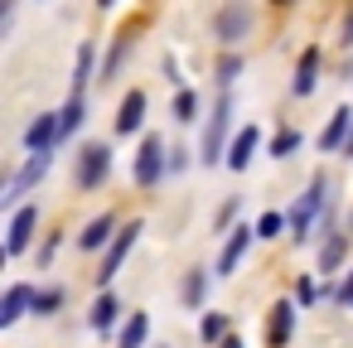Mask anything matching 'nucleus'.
I'll list each match as a JSON object with an SVG mask.
<instances>
[{
    "label": "nucleus",
    "mask_w": 353,
    "mask_h": 348,
    "mask_svg": "<svg viewBox=\"0 0 353 348\" xmlns=\"http://www.w3.org/2000/svg\"><path fill=\"white\" fill-rule=\"evenodd\" d=\"M160 174H165V141L160 136H145L141 141V155H136V184L150 189Z\"/></svg>",
    "instance_id": "nucleus-1"
},
{
    "label": "nucleus",
    "mask_w": 353,
    "mask_h": 348,
    "mask_svg": "<svg viewBox=\"0 0 353 348\" xmlns=\"http://www.w3.org/2000/svg\"><path fill=\"white\" fill-rule=\"evenodd\" d=\"M44 174H49V150H34V155H30V165H25V170L10 179V189H6V208H15V203H20V198H25Z\"/></svg>",
    "instance_id": "nucleus-2"
},
{
    "label": "nucleus",
    "mask_w": 353,
    "mask_h": 348,
    "mask_svg": "<svg viewBox=\"0 0 353 348\" xmlns=\"http://www.w3.org/2000/svg\"><path fill=\"white\" fill-rule=\"evenodd\" d=\"M228 112H232V102H228V92H223V97H218V107H213L208 136H203V165H218V160H228V155H223V131H228Z\"/></svg>",
    "instance_id": "nucleus-3"
},
{
    "label": "nucleus",
    "mask_w": 353,
    "mask_h": 348,
    "mask_svg": "<svg viewBox=\"0 0 353 348\" xmlns=\"http://www.w3.org/2000/svg\"><path fill=\"white\" fill-rule=\"evenodd\" d=\"M319 208H324V179H314L310 194H300V203H295V213H290V232H295V237H310V223L319 218Z\"/></svg>",
    "instance_id": "nucleus-4"
},
{
    "label": "nucleus",
    "mask_w": 353,
    "mask_h": 348,
    "mask_svg": "<svg viewBox=\"0 0 353 348\" xmlns=\"http://www.w3.org/2000/svg\"><path fill=\"white\" fill-rule=\"evenodd\" d=\"M107 165H112V150L107 145H88L83 150V165H78V184L83 189H97L102 174H107Z\"/></svg>",
    "instance_id": "nucleus-5"
},
{
    "label": "nucleus",
    "mask_w": 353,
    "mask_h": 348,
    "mask_svg": "<svg viewBox=\"0 0 353 348\" xmlns=\"http://www.w3.org/2000/svg\"><path fill=\"white\" fill-rule=\"evenodd\" d=\"M136 237H141V223H131V227H121V237H117V242L107 247V261H102V271H97V280H102V285H107V280L117 276V266L126 261V252H131V242H136Z\"/></svg>",
    "instance_id": "nucleus-6"
},
{
    "label": "nucleus",
    "mask_w": 353,
    "mask_h": 348,
    "mask_svg": "<svg viewBox=\"0 0 353 348\" xmlns=\"http://www.w3.org/2000/svg\"><path fill=\"white\" fill-rule=\"evenodd\" d=\"M34 223H39V208H20V213L10 218V237H6V252H10V256L30 247V237H34Z\"/></svg>",
    "instance_id": "nucleus-7"
},
{
    "label": "nucleus",
    "mask_w": 353,
    "mask_h": 348,
    "mask_svg": "<svg viewBox=\"0 0 353 348\" xmlns=\"http://www.w3.org/2000/svg\"><path fill=\"white\" fill-rule=\"evenodd\" d=\"M247 30H252V10L247 6H228L218 15V39H242Z\"/></svg>",
    "instance_id": "nucleus-8"
},
{
    "label": "nucleus",
    "mask_w": 353,
    "mask_h": 348,
    "mask_svg": "<svg viewBox=\"0 0 353 348\" xmlns=\"http://www.w3.org/2000/svg\"><path fill=\"white\" fill-rule=\"evenodd\" d=\"M141 121H145V92H126L121 116H117V131H121V136H131V131H141Z\"/></svg>",
    "instance_id": "nucleus-9"
},
{
    "label": "nucleus",
    "mask_w": 353,
    "mask_h": 348,
    "mask_svg": "<svg viewBox=\"0 0 353 348\" xmlns=\"http://www.w3.org/2000/svg\"><path fill=\"white\" fill-rule=\"evenodd\" d=\"M256 141H261V131H256V126H242V131H237V141H232V150H228V165H232V170H247V165H252Z\"/></svg>",
    "instance_id": "nucleus-10"
},
{
    "label": "nucleus",
    "mask_w": 353,
    "mask_h": 348,
    "mask_svg": "<svg viewBox=\"0 0 353 348\" xmlns=\"http://www.w3.org/2000/svg\"><path fill=\"white\" fill-rule=\"evenodd\" d=\"M348 131H353V112H348V107H339V112H334V121L324 126L319 145H324V150H339V145L348 141Z\"/></svg>",
    "instance_id": "nucleus-11"
},
{
    "label": "nucleus",
    "mask_w": 353,
    "mask_h": 348,
    "mask_svg": "<svg viewBox=\"0 0 353 348\" xmlns=\"http://www.w3.org/2000/svg\"><path fill=\"white\" fill-rule=\"evenodd\" d=\"M25 305H34V290L30 285H10L6 290V305H0V324H15L25 314Z\"/></svg>",
    "instance_id": "nucleus-12"
},
{
    "label": "nucleus",
    "mask_w": 353,
    "mask_h": 348,
    "mask_svg": "<svg viewBox=\"0 0 353 348\" xmlns=\"http://www.w3.org/2000/svg\"><path fill=\"white\" fill-rule=\"evenodd\" d=\"M59 136H63L59 116H39V121L30 126V136H25V141H30V150H49V145H54Z\"/></svg>",
    "instance_id": "nucleus-13"
},
{
    "label": "nucleus",
    "mask_w": 353,
    "mask_h": 348,
    "mask_svg": "<svg viewBox=\"0 0 353 348\" xmlns=\"http://www.w3.org/2000/svg\"><path fill=\"white\" fill-rule=\"evenodd\" d=\"M290 324H295V309H290V305H276L271 319H266V338H271V348H281V343L290 338Z\"/></svg>",
    "instance_id": "nucleus-14"
},
{
    "label": "nucleus",
    "mask_w": 353,
    "mask_h": 348,
    "mask_svg": "<svg viewBox=\"0 0 353 348\" xmlns=\"http://www.w3.org/2000/svg\"><path fill=\"white\" fill-rule=\"evenodd\" d=\"M314 73H319V54L310 49V54L300 59V68H295V97H305V92L314 88Z\"/></svg>",
    "instance_id": "nucleus-15"
},
{
    "label": "nucleus",
    "mask_w": 353,
    "mask_h": 348,
    "mask_svg": "<svg viewBox=\"0 0 353 348\" xmlns=\"http://www.w3.org/2000/svg\"><path fill=\"white\" fill-rule=\"evenodd\" d=\"M247 237H252V232H247V227H237V232H232V242L223 247V261H218V271H223V276H232V266L242 261V247H247Z\"/></svg>",
    "instance_id": "nucleus-16"
},
{
    "label": "nucleus",
    "mask_w": 353,
    "mask_h": 348,
    "mask_svg": "<svg viewBox=\"0 0 353 348\" xmlns=\"http://www.w3.org/2000/svg\"><path fill=\"white\" fill-rule=\"evenodd\" d=\"M145 329H150V319H145V314H131L126 329H121V348H141V343H145Z\"/></svg>",
    "instance_id": "nucleus-17"
},
{
    "label": "nucleus",
    "mask_w": 353,
    "mask_h": 348,
    "mask_svg": "<svg viewBox=\"0 0 353 348\" xmlns=\"http://www.w3.org/2000/svg\"><path fill=\"white\" fill-rule=\"evenodd\" d=\"M112 227H117V218H112V213H102V218H97V223L83 232V247H102V242L112 237Z\"/></svg>",
    "instance_id": "nucleus-18"
},
{
    "label": "nucleus",
    "mask_w": 353,
    "mask_h": 348,
    "mask_svg": "<svg viewBox=\"0 0 353 348\" xmlns=\"http://www.w3.org/2000/svg\"><path fill=\"white\" fill-rule=\"evenodd\" d=\"M117 309H121V300H117V295H102V300H97V309H92V324H97V329H112Z\"/></svg>",
    "instance_id": "nucleus-19"
},
{
    "label": "nucleus",
    "mask_w": 353,
    "mask_h": 348,
    "mask_svg": "<svg viewBox=\"0 0 353 348\" xmlns=\"http://www.w3.org/2000/svg\"><path fill=\"white\" fill-rule=\"evenodd\" d=\"M92 78V44L78 49V68H73V92H83V83Z\"/></svg>",
    "instance_id": "nucleus-20"
},
{
    "label": "nucleus",
    "mask_w": 353,
    "mask_h": 348,
    "mask_svg": "<svg viewBox=\"0 0 353 348\" xmlns=\"http://www.w3.org/2000/svg\"><path fill=\"white\" fill-rule=\"evenodd\" d=\"M59 126H63V136H68L73 126H83V92H73V102L59 112Z\"/></svg>",
    "instance_id": "nucleus-21"
},
{
    "label": "nucleus",
    "mask_w": 353,
    "mask_h": 348,
    "mask_svg": "<svg viewBox=\"0 0 353 348\" xmlns=\"http://www.w3.org/2000/svg\"><path fill=\"white\" fill-rule=\"evenodd\" d=\"M174 116H179V121H194V116H199V97H194V92H179V97H174Z\"/></svg>",
    "instance_id": "nucleus-22"
},
{
    "label": "nucleus",
    "mask_w": 353,
    "mask_h": 348,
    "mask_svg": "<svg viewBox=\"0 0 353 348\" xmlns=\"http://www.w3.org/2000/svg\"><path fill=\"white\" fill-rule=\"evenodd\" d=\"M59 305H63V295H59V290H39V295H34V309H39V314H54Z\"/></svg>",
    "instance_id": "nucleus-23"
},
{
    "label": "nucleus",
    "mask_w": 353,
    "mask_h": 348,
    "mask_svg": "<svg viewBox=\"0 0 353 348\" xmlns=\"http://www.w3.org/2000/svg\"><path fill=\"white\" fill-rule=\"evenodd\" d=\"M184 300H189V305H199V300H203V276H199V271L184 280Z\"/></svg>",
    "instance_id": "nucleus-24"
},
{
    "label": "nucleus",
    "mask_w": 353,
    "mask_h": 348,
    "mask_svg": "<svg viewBox=\"0 0 353 348\" xmlns=\"http://www.w3.org/2000/svg\"><path fill=\"white\" fill-rule=\"evenodd\" d=\"M295 145H300V136H295V131H281V136H276V145H271V150H276V155H290V150H295Z\"/></svg>",
    "instance_id": "nucleus-25"
},
{
    "label": "nucleus",
    "mask_w": 353,
    "mask_h": 348,
    "mask_svg": "<svg viewBox=\"0 0 353 348\" xmlns=\"http://www.w3.org/2000/svg\"><path fill=\"white\" fill-rule=\"evenodd\" d=\"M281 232V213H266L261 223H256V237H276Z\"/></svg>",
    "instance_id": "nucleus-26"
},
{
    "label": "nucleus",
    "mask_w": 353,
    "mask_h": 348,
    "mask_svg": "<svg viewBox=\"0 0 353 348\" xmlns=\"http://www.w3.org/2000/svg\"><path fill=\"white\" fill-rule=\"evenodd\" d=\"M223 329H228L223 314H208V319H203V338H223Z\"/></svg>",
    "instance_id": "nucleus-27"
},
{
    "label": "nucleus",
    "mask_w": 353,
    "mask_h": 348,
    "mask_svg": "<svg viewBox=\"0 0 353 348\" xmlns=\"http://www.w3.org/2000/svg\"><path fill=\"white\" fill-rule=\"evenodd\" d=\"M295 295H300V300H305V305H314V300H319V285H314V280H310V276H305V280H300V285H295Z\"/></svg>",
    "instance_id": "nucleus-28"
},
{
    "label": "nucleus",
    "mask_w": 353,
    "mask_h": 348,
    "mask_svg": "<svg viewBox=\"0 0 353 348\" xmlns=\"http://www.w3.org/2000/svg\"><path fill=\"white\" fill-rule=\"evenodd\" d=\"M343 305L353 309V276H348V285H343Z\"/></svg>",
    "instance_id": "nucleus-29"
},
{
    "label": "nucleus",
    "mask_w": 353,
    "mask_h": 348,
    "mask_svg": "<svg viewBox=\"0 0 353 348\" xmlns=\"http://www.w3.org/2000/svg\"><path fill=\"white\" fill-rule=\"evenodd\" d=\"M343 155H353V131H348V141H343Z\"/></svg>",
    "instance_id": "nucleus-30"
},
{
    "label": "nucleus",
    "mask_w": 353,
    "mask_h": 348,
    "mask_svg": "<svg viewBox=\"0 0 353 348\" xmlns=\"http://www.w3.org/2000/svg\"><path fill=\"white\" fill-rule=\"evenodd\" d=\"M223 348H242V343H237V338H228V343H223Z\"/></svg>",
    "instance_id": "nucleus-31"
},
{
    "label": "nucleus",
    "mask_w": 353,
    "mask_h": 348,
    "mask_svg": "<svg viewBox=\"0 0 353 348\" xmlns=\"http://www.w3.org/2000/svg\"><path fill=\"white\" fill-rule=\"evenodd\" d=\"M97 6H117V0H97Z\"/></svg>",
    "instance_id": "nucleus-32"
},
{
    "label": "nucleus",
    "mask_w": 353,
    "mask_h": 348,
    "mask_svg": "<svg viewBox=\"0 0 353 348\" xmlns=\"http://www.w3.org/2000/svg\"><path fill=\"white\" fill-rule=\"evenodd\" d=\"M276 6H290V0H276Z\"/></svg>",
    "instance_id": "nucleus-33"
}]
</instances>
